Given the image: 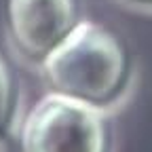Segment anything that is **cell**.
Segmentation results:
<instances>
[{"label":"cell","instance_id":"1","mask_svg":"<svg viewBox=\"0 0 152 152\" xmlns=\"http://www.w3.org/2000/svg\"><path fill=\"white\" fill-rule=\"evenodd\" d=\"M38 66L51 93L104 110L127 89L131 55L118 34L80 19Z\"/></svg>","mask_w":152,"mask_h":152},{"label":"cell","instance_id":"2","mask_svg":"<svg viewBox=\"0 0 152 152\" xmlns=\"http://www.w3.org/2000/svg\"><path fill=\"white\" fill-rule=\"evenodd\" d=\"M23 152H110V127L95 106L49 93L21 127Z\"/></svg>","mask_w":152,"mask_h":152},{"label":"cell","instance_id":"3","mask_svg":"<svg viewBox=\"0 0 152 152\" xmlns=\"http://www.w3.org/2000/svg\"><path fill=\"white\" fill-rule=\"evenodd\" d=\"M78 21L76 0H7L11 45L32 64H40Z\"/></svg>","mask_w":152,"mask_h":152},{"label":"cell","instance_id":"4","mask_svg":"<svg viewBox=\"0 0 152 152\" xmlns=\"http://www.w3.org/2000/svg\"><path fill=\"white\" fill-rule=\"evenodd\" d=\"M17 110V80L11 66L0 55V140L9 135Z\"/></svg>","mask_w":152,"mask_h":152},{"label":"cell","instance_id":"5","mask_svg":"<svg viewBox=\"0 0 152 152\" xmlns=\"http://www.w3.org/2000/svg\"><path fill=\"white\" fill-rule=\"evenodd\" d=\"M131 4H137V7H150L152 9V0H127Z\"/></svg>","mask_w":152,"mask_h":152}]
</instances>
